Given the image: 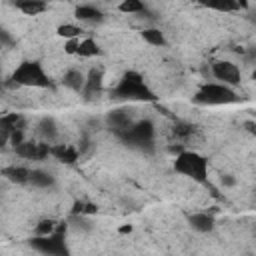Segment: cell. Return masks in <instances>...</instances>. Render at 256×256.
<instances>
[{
	"label": "cell",
	"mask_w": 256,
	"mask_h": 256,
	"mask_svg": "<svg viewBox=\"0 0 256 256\" xmlns=\"http://www.w3.org/2000/svg\"><path fill=\"white\" fill-rule=\"evenodd\" d=\"M114 96L124 98V100H142V102H154L156 100L154 92L144 84V78L134 70H130L122 76V80L114 88Z\"/></svg>",
	"instance_id": "6da1fadb"
},
{
	"label": "cell",
	"mask_w": 256,
	"mask_h": 256,
	"mask_svg": "<svg viewBox=\"0 0 256 256\" xmlns=\"http://www.w3.org/2000/svg\"><path fill=\"white\" fill-rule=\"evenodd\" d=\"M174 170L182 176H188V178L200 182V184H204L208 180V160L204 156H200L198 152L182 150L174 160Z\"/></svg>",
	"instance_id": "7a4b0ae2"
},
{
	"label": "cell",
	"mask_w": 256,
	"mask_h": 256,
	"mask_svg": "<svg viewBox=\"0 0 256 256\" xmlns=\"http://www.w3.org/2000/svg\"><path fill=\"white\" fill-rule=\"evenodd\" d=\"M12 86H34V88H52V82L48 78V74L44 72L42 64L40 62H34V60H26L22 62L12 78H10Z\"/></svg>",
	"instance_id": "3957f363"
},
{
	"label": "cell",
	"mask_w": 256,
	"mask_h": 256,
	"mask_svg": "<svg viewBox=\"0 0 256 256\" xmlns=\"http://www.w3.org/2000/svg\"><path fill=\"white\" fill-rule=\"evenodd\" d=\"M68 224L66 222H56V230L48 236H36L30 238V246L42 254H50V256H66L68 248L64 244V236H66Z\"/></svg>",
	"instance_id": "277c9868"
},
{
	"label": "cell",
	"mask_w": 256,
	"mask_h": 256,
	"mask_svg": "<svg viewBox=\"0 0 256 256\" xmlns=\"http://www.w3.org/2000/svg\"><path fill=\"white\" fill-rule=\"evenodd\" d=\"M236 100H238V96L232 90V86H226L222 82L204 84L194 96V102L196 104H204V106H222V104H232Z\"/></svg>",
	"instance_id": "5b68a950"
},
{
	"label": "cell",
	"mask_w": 256,
	"mask_h": 256,
	"mask_svg": "<svg viewBox=\"0 0 256 256\" xmlns=\"http://www.w3.org/2000/svg\"><path fill=\"white\" fill-rule=\"evenodd\" d=\"M154 124L150 122V120H140V122H132L126 130H122V132H118L116 136L122 140V142H126L128 146H132V148H148V150H152V140H154Z\"/></svg>",
	"instance_id": "8992f818"
},
{
	"label": "cell",
	"mask_w": 256,
	"mask_h": 256,
	"mask_svg": "<svg viewBox=\"0 0 256 256\" xmlns=\"http://www.w3.org/2000/svg\"><path fill=\"white\" fill-rule=\"evenodd\" d=\"M212 74L216 80H220L226 86H238L240 84V68L234 62H228V60L212 62Z\"/></svg>",
	"instance_id": "52a82bcc"
},
{
	"label": "cell",
	"mask_w": 256,
	"mask_h": 256,
	"mask_svg": "<svg viewBox=\"0 0 256 256\" xmlns=\"http://www.w3.org/2000/svg\"><path fill=\"white\" fill-rule=\"evenodd\" d=\"M16 154L20 158L26 160H46L50 156V144L46 142H20L18 146H14Z\"/></svg>",
	"instance_id": "ba28073f"
},
{
	"label": "cell",
	"mask_w": 256,
	"mask_h": 256,
	"mask_svg": "<svg viewBox=\"0 0 256 256\" xmlns=\"http://www.w3.org/2000/svg\"><path fill=\"white\" fill-rule=\"evenodd\" d=\"M102 84H104V72H102V68H92L88 72L86 80H84V88L82 90H84V94L88 98H92L94 94H100Z\"/></svg>",
	"instance_id": "9c48e42d"
},
{
	"label": "cell",
	"mask_w": 256,
	"mask_h": 256,
	"mask_svg": "<svg viewBox=\"0 0 256 256\" xmlns=\"http://www.w3.org/2000/svg\"><path fill=\"white\" fill-rule=\"evenodd\" d=\"M50 156L60 160L62 164H74L78 162V150L68 144H52L50 146Z\"/></svg>",
	"instance_id": "30bf717a"
},
{
	"label": "cell",
	"mask_w": 256,
	"mask_h": 256,
	"mask_svg": "<svg viewBox=\"0 0 256 256\" xmlns=\"http://www.w3.org/2000/svg\"><path fill=\"white\" fill-rule=\"evenodd\" d=\"M106 122H108L110 130L118 134V132L126 130V128L132 124V116L128 114V110H114V112H110V114L106 116Z\"/></svg>",
	"instance_id": "8fae6325"
},
{
	"label": "cell",
	"mask_w": 256,
	"mask_h": 256,
	"mask_svg": "<svg viewBox=\"0 0 256 256\" xmlns=\"http://www.w3.org/2000/svg\"><path fill=\"white\" fill-rule=\"evenodd\" d=\"M24 126H26V120L18 112H10V114L0 116V130H4L8 134H12L14 130H24Z\"/></svg>",
	"instance_id": "7c38bea8"
},
{
	"label": "cell",
	"mask_w": 256,
	"mask_h": 256,
	"mask_svg": "<svg viewBox=\"0 0 256 256\" xmlns=\"http://www.w3.org/2000/svg\"><path fill=\"white\" fill-rule=\"evenodd\" d=\"M74 14L80 22H88V24H100L104 20V14L94 6H78Z\"/></svg>",
	"instance_id": "4fadbf2b"
},
{
	"label": "cell",
	"mask_w": 256,
	"mask_h": 256,
	"mask_svg": "<svg viewBox=\"0 0 256 256\" xmlns=\"http://www.w3.org/2000/svg\"><path fill=\"white\" fill-rule=\"evenodd\" d=\"M2 176L6 180H10L12 184H28L30 170L24 168V166H8V168L2 170Z\"/></svg>",
	"instance_id": "5bb4252c"
},
{
	"label": "cell",
	"mask_w": 256,
	"mask_h": 256,
	"mask_svg": "<svg viewBox=\"0 0 256 256\" xmlns=\"http://www.w3.org/2000/svg\"><path fill=\"white\" fill-rule=\"evenodd\" d=\"M190 226L198 232H210L214 228V216L208 212H198L190 216Z\"/></svg>",
	"instance_id": "9a60e30c"
},
{
	"label": "cell",
	"mask_w": 256,
	"mask_h": 256,
	"mask_svg": "<svg viewBox=\"0 0 256 256\" xmlns=\"http://www.w3.org/2000/svg\"><path fill=\"white\" fill-rule=\"evenodd\" d=\"M16 8L22 10L26 16H36V14L46 12L48 4L44 0H16Z\"/></svg>",
	"instance_id": "2e32d148"
},
{
	"label": "cell",
	"mask_w": 256,
	"mask_h": 256,
	"mask_svg": "<svg viewBox=\"0 0 256 256\" xmlns=\"http://www.w3.org/2000/svg\"><path fill=\"white\" fill-rule=\"evenodd\" d=\"M84 80H86V76H84L80 70H68V72L64 74V78H62V84H64L66 88L74 90V92H80V90L84 88Z\"/></svg>",
	"instance_id": "e0dca14e"
},
{
	"label": "cell",
	"mask_w": 256,
	"mask_h": 256,
	"mask_svg": "<svg viewBox=\"0 0 256 256\" xmlns=\"http://www.w3.org/2000/svg\"><path fill=\"white\" fill-rule=\"evenodd\" d=\"M28 184H32L36 188H50V186H54V176L48 172H42V170H32L28 176Z\"/></svg>",
	"instance_id": "ac0fdd59"
},
{
	"label": "cell",
	"mask_w": 256,
	"mask_h": 256,
	"mask_svg": "<svg viewBox=\"0 0 256 256\" xmlns=\"http://www.w3.org/2000/svg\"><path fill=\"white\" fill-rule=\"evenodd\" d=\"M80 58H92V56H98L100 54V46L96 44V40L92 38H86L78 44V52H76Z\"/></svg>",
	"instance_id": "d6986e66"
},
{
	"label": "cell",
	"mask_w": 256,
	"mask_h": 256,
	"mask_svg": "<svg viewBox=\"0 0 256 256\" xmlns=\"http://www.w3.org/2000/svg\"><path fill=\"white\" fill-rule=\"evenodd\" d=\"M118 10L124 14H140V12H146V6L142 0H122Z\"/></svg>",
	"instance_id": "ffe728a7"
},
{
	"label": "cell",
	"mask_w": 256,
	"mask_h": 256,
	"mask_svg": "<svg viewBox=\"0 0 256 256\" xmlns=\"http://www.w3.org/2000/svg\"><path fill=\"white\" fill-rule=\"evenodd\" d=\"M142 38L152 46H166V38L158 28H148L142 32Z\"/></svg>",
	"instance_id": "44dd1931"
},
{
	"label": "cell",
	"mask_w": 256,
	"mask_h": 256,
	"mask_svg": "<svg viewBox=\"0 0 256 256\" xmlns=\"http://www.w3.org/2000/svg\"><path fill=\"white\" fill-rule=\"evenodd\" d=\"M82 32H84V30H82L80 26H76V24H62V26H58V30H56V34L62 36V38H66V40L78 38Z\"/></svg>",
	"instance_id": "7402d4cb"
},
{
	"label": "cell",
	"mask_w": 256,
	"mask_h": 256,
	"mask_svg": "<svg viewBox=\"0 0 256 256\" xmlns=\"http://www.w3.org/2000/svg\"><path fill=\"white\" fill-rule=\"evenodd\" d=\"M210 8L218 10V12H236L238 10V2L236 0H212Z\"/></svg>",
	"instance_id": "603a6c76"
},
{
	"label": "cell",
	"mask_w": 256,
	"mask_h": 256,
	"mask_svg": "<svg viewBox=\"0 0 256 256\" xmlns=\"http://www.w3.org/2000/svg\"><path fill=\"white\" fill-rule=\"evenodd\" d=\"M56 230V220L48 218V220H40L36 224V236H48Z\"/></svg>",
	"instance_id": "cb8c5ba5"
},
{
	"label": "cell",
	"mask_w": 256,
	"mask_h": 256,
	"mask_svg": "<svg viewBox=\"0 0 256 256\" xmlns=\"http://www.w3.org/2000/svg\"><path fill=\"white\" fill-rule=\"evenodd\" d=\"M40 132H42L44 138L52 140V138L56 136V122H54L52 118H44V120L40 122Z\"/></svg>",
	"instance_id": "d4e9b609"
},
{
	"label": "cell",
	"mask_w": 256,
	"mask_h": 256,
	"mask_svg": "<svg viewBox=\"0 0 256 256\" xmlns=\"http://www.w3.org/2000/svg\"><path fill=\"white\" fill-rule=\"evenodd\" d=\"M192 132H194V126H190V124H182V122H178L176 126H174V134L178 136V138H190L192 136Z\"/></svg>",
	"instance_id": "484cf974"
},
{
	"label": "cell",
	"mask_w": 256,
	"mask_h": 256,
	"mask_svg": "<svg viewBox=\"0 0 256 256\" xmlns=\"http://www.w3.org/2000/svg\"><path fill=\"white\" fill-rule=\"evenodd\" d=\"M78 44H80L78 38H70V40L66 42V46H64V52H66V54H76V52H78Z\"/></svg>",
	"instance_id": "4316f807"
},
{
	"label": "cell",
	"mask_w": 256,
	"mask_h": 256,
	"mask_svg": "<svg viewBox=\"0 0 256 256\" xmlns=\"http://www.w3.org/2000/svg\"><path fill=\"white\" fill-rule=\"evenodd\" d=\"M10 142H12L14 146H18L20 142H24V130H14V132L10 134Z\"/></svg>",
	"instance_id": "83f0119b"
},
{
	"label": "cell",
	"mask_w": 256,
	"mask_h": 256,
	"mask_svg": "<svg viewBox=\"0 0 256 256\" xmlns=\"http://www.w3.org/2000/svg\"><path fill=\"white\" fill-rule=\"evenodd\" d=\"M12 44H14L12 36H10L6 30H2V28H0V46H12Z\"/></svg>",
	"instance_id": "f1b7e54d"
},
{
	"label": "cell",
	"mask_w": 256,
	"mask_h": 256,
	"mask_svg": "<svg viewBox=\"0 0 256 256\" xmlns=\"http://www.w3.org/2000/svg\"><path fill=\"white\" fill-rule=\"evenodd\" d=\"M86 214H98V206L96 204H90V202H84L82 216H86Z\"/></svg>",
	"instance_id": "f546056e"
},
{
	"label": "cell",
	"mask_w": 256,
	"mask_h": 256,
	"mask_svg": "<svg viewBox=\"0 0 256 256\" xmlns=\"http://www.w3.org/2000/svg\"><path fill=\"white\" fill-rule=\"evenodd\" d=\"M8 142H10V134L4 132V130H0V148H4Z\"/></svg>",
	"instance_id": "4dcf8cb0"
},
{
	"label": "cell",
	"mask_w": 256,
	"mask_h": 256,
	"mask_svg": "<svg viewBox=\"0 0 256 256\" xmlns=\"http://www.w3.org/2000/svg\"><path fill=\"white\" fill-rule=\"evenodd\" d=\"M82 210H84V202H74L72 214H82Z\"/></svg>",
	"instance_id": "1f68e13d"
},
{
	"label": "cell",
	"mask_w": 256,
	"mask_h": 256,
	"mask_svg": "<svg viewBox=\"0 0 256 256\" xmlns=\"http://www.w3.org/2000/svg\"><path fill=\"white\" fill-rule=\"evenodd\" d=\"M222 184H224V186H234L236 180H234L232 176H222Z\"/></svg>",
	"instance_id": "d6a6232c"
},
{
	"label": "cell",
	"mask_w": 256,
	"mask_h": 256,
	"mask_svg": "<svg viewBox=\"0 0 256 256\" xmlns=\"http://www.w3.org/2000/svg\"><path fill=\"white\" fill-rule=\"evenodd\" d=\"M196 2H198L200 6H204V8H210V2H212V0H196Z\"/></svg>",
	"instance_id": "836d02e7"
},
{
	"label": "cell",
	"mask_w": 256,
	"mask_h": 256,
	"mask_svg": "<svg viewBox=\"0 0 256 256\" xmlns=\"http://www.w3.org/2000/svg\"><path fill=\"white\" fill-rule=\"evenodd\" d=\"M128 232H132V226H122L120 228V234H128Z\"/></svg>",
	"instance_id": "e575fe53"
},
{
	"label": "cell",
	"mask_w": 256,
	"mask_h": 256,
	"mask_svg": "<svg viewBox=\"0 0 256 256\" xmlns=\"http://www.w3.org/2000/svg\"><path fill=\"white\" fill-rule=\"evenodd\" d=\"M238 2V8H248V0H236Z\"/></svg>",
	"instance_id": "d590c367"
},
{
	"label": "cell",
	"mask_w": 256,
	"mask_h": 256,
	"mask_svg": "<svg viewBox=\"0 0 256 256\" xmlns=\"http://www.w3.org/2000/svg\"><path fill=\"white\" fill-rule=\"evenodd\" d=\"M246 128H248L250 134H254V122H246Z\"/></svg>",
	"instance_id": "8d00e7d4"
},
{
	"label": "cell",
	"mask_w": 256,
	"mask_h": 256,
	"mask_svg": "<svg viewBox=\"0 0 256 256\" xmlns=\"http://www.w3.org/2000/svg\"><path fill=\"white\" fill-rule=\"evenodd\" d=\"M0 86H2V78H0Z\"/></svg>",
	"instance_id": "74e56055"
},
{
	"label": "cell",
	"mask_w": 256,
	"mask_h": 256,
	"mask_svg": "<svg viewBox=\"0 0 256 256\" xmlns=\"http://www.w3.org/2000/svg\"><path fill=\"white\" fill-rule=\"evenodd\" d=\"M44 2H46V0H44Z\"/></svg>",
	"instance_id": "f35d334b"
}]
</instances>
